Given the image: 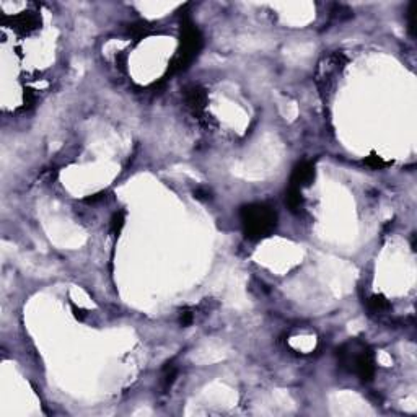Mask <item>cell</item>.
<instances>
[{
    "label": "cell",
    "instance_id": "cell-1",
    "mask_svg": "<svg viewBox=\"0 0 417 417\" xmlns=\"http://www.w3.org/2000/svg\"><path fill=\"white\" fill-rule=\"evenodd\" d=\"M240 215H242L243 232L250 240H259L271 235L277 223V215L274 210L262 204L245 205Z\"/></svg>",
    "mask_w": 417,
    "mask_h": 417
},
{
    "label": "cell",
    "instance_id": "cell-2",
    "mask_svg": "<svg viewBox=\"0 0 417 417\" xmlns=\"http://www.w3.org/2000/svg\"><path fill=\"white\" fill-rule=\"evenodd\" d=\"M201 46H202V36L199 33V29L189 20H184L181 49L174 56L171 64H169V74H176L179 70H184L192 62V59L197 56V52L201 51Z\"/></svg>",
    "mask_w": 417,
    "mask_h": 417
},
{
    "label": "cell",
    "instance_id": "cell-3",
    "mask_svg": "<svg viewBox=\"0 0 417 417\" xmlns=\"http://www.w3.org/2000/svg\"><path fill=\"white\" fill-rule=\"evenodd\" d=\"M345 59L342 54H331L325 59V64H321L320 67V75H318V85L323 88V85H330V82L337 72H340L344 67Z\"/></svg>",
    "mask_w": 417,
    "mask_h": 417
},
{
    "label": "cell",
    "instance_id": "cell-4",
    "mask_svg": "<svg viewBox=\"0 0 417 417\" xmlns=\"http://www.w3.org/2000/svg\"><path fill=\"white\" fill-rule=\"evenodd\" d=\"M352 365H354V370L363 381H370L373 378L375 365H373V357L370 354V350L362 349L360 354H354Z\"/></svg>",
    "mask_w": 417,
    "mask_h": 417
},
{
    "label": "cell",
    "instance_id": "cell-5",
    "mask_svg": "<svg viewBox=\"0 0 417 417\" xmlns=\"http://www.w3.org/2000/svg\"><path fill=\"white\" fill-rule=\"evenodd\" d=\"M315 179V167L310 162H302L298 163L293 169L292 178H290V186H295L298 189H302L303 186H310Z\"/></svg>",
    "mask_w": 417,
    "mask_h": 417
},
{
    "label": "cell",
    "instance_id": "cell-6",
    "mask_svg": "<svg viewBox=\"0 0 417 417\" xmlns=\"http://www.w3.org/2000/svg\"><path fill=\"white\" fill-rule=\"evenodd\" d=\"M184 101L187 104V108H189L194 114H201L204 108H205V103H207V93H205L204 88L201 86H196L192 85L186 90L184 93Z\"/></svg>",
    "mask_w": 417,
    "mask_h": 417
},
{
    "label": "cell",
    "instance_id": "cell-7",
    "mask_svg": "<svg viewBox=\"0 0 417 417\" xmlns=\"http://www.w3.org/2000/svg\"><path fill=\"white\" fill-rule=\"evenodd\" d=\"M285 205L289 207L290 212H298L303 207V196L302 191L295 186H290L285 194Z\"/></svg>",
    "mask_w": 417,
    "mask_h": 417
},
{
    "label": "cell",
    "instance_id": "cell-8",
    "mask_svg": "<svg viewBox=\"0 0 417 417\" xmlns=\"http://www.w3.org/2000/svg\"><path fill=\"white\" fill-rule=\"evenodd\" d=\"M368 308H370V311H373V313H381V311L390 310L391 305L383 295H373L368 300Z\"/></svg>",
    "mask_w": 417,
    "mask_h": 417
},
{
    "label": "cell",
    "instance_id": "cell-9",
    "mask_svg": "<svg viewBox=\"0 0 417 417\" xmlns=\"http://www.w3.org/2000/svg\"><path fill=\"white\" fill-rule=\"evenodd\" d=\"M127 31H129L131 36L140 39V38H144V36H147V34L150 33V25H149V23H145V21L132 23V25H129Z\"/></svg>",
    "mask_w": 417,
    "mask_h": 417
},
{
    "label": "cell",
    "instance_id": "cell-10",
    "mask_svg": "<svg viewBox=\"0 0 417 417\" xmlns=\"http://www.w3.org/2000/svg\"><path fill=\"white\" fill-rule=\"evenodd\" d=\"M176 375H178V370H176V367H173L171 363H168V365L165 367V370H163V378H162L163 390L168 391L169 388H171V385L174 383V380H176Z\"/></svg>",
    "mask_w": 417,
    "mask_h": 417
},
{
    "label": "cell",
    "instance_id": "cell-11",
    "mask_svg": "<svg viewBox=\"0 0 417 417\" xmlns=\"http://www.w3.org/2000/svg\"><path fill=\"white\" fill-rule=\"evenodd\" d=\"M124 223H126V214L122 212V210H119V212H116L113 215V219H111V232H113L114 235H117L122 230Z\"/></svg>",
    "mask_w": 417,
    "mask_h": 417
},
{
    "label": "cell",
    "instance_id": "cell-12",
    "mask_svg": "<svg viewBox=\"0 0 417 417\" xmlns=\"http://www.w3.org/2000/svg\"><path fill=\"white\" fill-rule=\"evenodd\" d=\"M365 165L368 168H372V169H381V168H385V167H388V162H385L381 157H377V155H370L365 162Z\"/></svg>",
    "mask_w": 417,
    "mask_h": 417
},
{
    "label": "cell",
    "instance_id": "cell-13",
    "mask_svg": "<svg viewBox=\"0 0 417 417\" xmlns=\"http://www.w3.org/2000/svg\"><path fill=\"white\" fill-rule=\"evenodd\" d=\"M192 321H194V313H191V311H183V313H181L179 323L183 326H189Z\"/></svg>",
    "mask_w": 417,
    "mask_h": 417
},
{
    "label": "cell",
    "instance_id": "cell-14",
    "mask_svg": "<svg viewBox=\"0 0 417 417\" xmlns=\"http://www.w3.org/2000/svg\"><path fill=\"white\" fill-rule=\"evenodd\" d=\"M194 197L201 199V201H204V199H209L210 197V191L205 189V187H199V189L194 191Z\"/></svg>",
    "mask_w": 417,
    "mask_h": 417
},
{
    "label": "cell",
    "instance_id": "cell-15",
    "mask_svg": "<svg viewBox=\"0 0 417 417\" xmlns=\"http://www.w3.org/2000/svg\"><path fill=\"white\" fill-rule=\"evenodd\" d=\"M99 199H103V194H95L93 197H88L86 202H96V201H99Z\"/></svg>",
    "mask_w": 417,
    "mask_h": 417
}]
</instances>
